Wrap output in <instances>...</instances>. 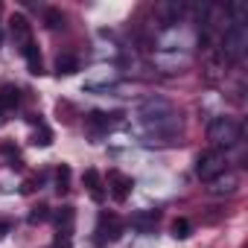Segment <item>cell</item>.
<instances>
[{
	"label": "cell",
	"mask_w": 248,
	"mask_h": 248,
	"mask_svg": "<svg viewBox=\"0 0 248 248\" xmlns=\"http://www.w3.org/2000/svg\"><path fill=\"white\" fill-rule=\"evenodd\" d=\"M140 123L149 129V132H155V135H164V138H170V135H175L178 132V126H181V117H178V111L172 108V102L170 99H164V96H149V99H143V105H140Z\"/></svg>",
	"instance_id": "6da1fadb"
},
{
	"label": "cell",
	"mask_w": 248,
	"mask_h": 248,
	"mask_svg": "<svg viewBox=\"0 0 248 248\" xmlns=\"http://www.w3.org/2000/svg\"><path fill=\"white\" fill-rule=\"evenodd\" d=\"M207 138L213 140L216 149H228V146H236L239 138H242V129H239V123L233 117H213L210 120V126H207Z\"/></svg>",
	"instance_id": "7a4b0ae2"
},
{
	"label": "cell",
	"mask_w": 248,
	"mask_h": 248,
	"mask_svg": "<svg viewBox=\"0 0 248 248\" xmlns=\"http://www.w3.org/2000/svg\"><path fill=\"white\" fill-rule=\"evenodd\" d=\"M225 170H228V161H225L222 149H207V152H202L196 158V175L202 181H207V184L216 181L219 175H225Z\"/></svg>",
	"instance_id": "3957f363"
},
{
	"label": "cell",
	"mask_w": 248,
	"mask_h": 248,
	"mask_svg": "<svg viewBox=\"0 0 248 248\" xmlns=\"http://www.w3.org/2000/svg\"><path fill=\"white\" fill-rule=\"evenodd\" d=\"M245 47H248V27L245 24H228L225 35H222V53L231 62H239L245 56Z\"/></svg>",
	"instance_id": "277c9868"
},
{
	"label": "cell",
	"mask_w": 248,
	"mask_h": 248,
	"mask_svg": "<svg viewBox=\"0 0 248 248\" xmlns=\"http://www.w3.org/2000/svg\"><path fill=\"white\" fill-rule=\"evenodd\" d=\"M123 236V219L114 213H99L96 219V242H117Z\"/></svg>",
	"instance_id": "5b68a950"
},
{
	"label": "cell",
	"mask_w": 248,
	"mask_h": 248,
	"mask_svg": "<svg viewBox=\"0 0 248 248\" xmlns=\"http://www.w3.org/2000/svg\"><path fill=\"white\" fill-rule=\"evenodd\" d=\"M132 187H135L132 175L120 172V170H111V172H108V193H111L114 202H126L129 193H132Z\"/></svg>",
	"instance_id": "8992f818"
},
{
	"label": "cell",
	"mask_w": 248,
	"mask_h": 248,
	"mask_svg": "<svg viewBox=\"0 0 248 248\" xmlns=\"http://www.w3.org/2000/svg\"><path fill=\"white\" fill-rule=\"evenodd\" d=\"M9 27H12V41L24 50V47L32 41V27H30V21H27L24 15H12V18H9Z\"/></svg>",
	"instance_id": "52a82bcc"
},
{
	"label": "cell",
	"mask_w": 248,
	"mask_h": 248,
	"mask_svg": "<svg viewBox=\"0 0 248 248\" xmlns=\"http://www.w3.org/2000/svg\"><path fill=\"white\" fill-rule=\"evenodd\" d=\"M53 216V222H56V231L62 233V236H73V222H76V210L70 207V204H64V207H59L56 213H50Z\"/></svg>",
	"instance_id": "ba28073f"
},
{
	"label": "cell",
	"mask_w": 248,
	"mask_h": 248,
	"mask_svg": "<svg viewBox=\"0 0 248 248\" xmlns=\"http://www.w3.org/2000/svg\"><path fill=\"white\" fill-rule=\"evenodd\" d=\"M85 129H88L91 138H102V135L111 129V120H108V114H102V111H91V114L85 117Z\"/></svg>",
	"instance_id": "9c48e42d"
},
{
	"label": "cell",
	"mask_w": 248,
	"mask_h": 248,
	"mask_svg": "<svg viewBox=\"0 0 248 248\" xmlns=\"http://www.w3.org/2000/svg\"><path fill=\"white\" fill-rule=\"evenodd\" d=\"M158 219H161V213H158V210H140V213H135V216H132V228H135V231H140V233H152V231H155V225H158Z\"/></svg>",
	"instance_id": "30bf717a"
},
{
	"label": "cell",
	"mask_w": 248,
	"mask_h": 248,
	"mask_svg": "<svg viewBox=\"0 0 248 248\" xmlns=\"http://www.w3.org/2000/svg\"><path fill=\"white\" fill-rule=\"evenodd\" d=\"M82 181H85V187H88V193H91L93 202H105V187H102V178H99L96 170H85Z\"/></svg>",
	"instance_id": "8fae6325"
},
{
	"label": "cell",
	"mask_w": 248,
	"mask_h": 248,
	"mask_svg": "<svg viewBox=\"0 0 248 248\" xmlns=\"http://www.w3.org/2000/svg\"><path fill=\"white\" fill-rule=\"evenodd\" d=\"M24 59H27V67H30L32 76H41L44 73V62H41V53H38V44L35 41H30L24 47Z\"/></svg>",
	"instance_id": "7c38bea8"
},
{
	"label": "cell",
	"mask_w": 248,
	"mask_h": 248,
	"mask_svg": "<svg viewBox=\"0 0 248 248\" xmlns=\"http://www.w3.org/2000/svg\"><path fill=\"white\" fill-rule=\"evenodd\" d=\"M210 184H213V187H210V193H213V196H231V193L236 190V184H239V181H236V175H231V172H228V175H219V178H216V181H210Z\"/></svg>",
	"instance_id": "4fadbf2b"
},
{
	"label": "cell",
	"mask_w": 248,
	"mask_h": 248,
	"mask_svg": "<svg viewBox=\"0 0 248 248\" xmlns=\"http://www.w3.org/2000/svg\"><path fill=\"white\" fill-rule=\"evenodd\" d=\"M18 102H21V93H18L15 85H0V108H3V111H12Z\"/></svg>",
	"instance_id": "5bb4252c"
},
{
	"label": "cell",
	"mask_w": 248,
	"mask_h": 248,
	"mask_svg": "<svg viewBox=\"0 0 248 248\" xmlns=\"http://www.w3.org/2000/svg\"><path fill=\"white\" fill-rule=\"evenodd\" d=\"M76 70H79V59H76V56L64 53V56L56 59V73H59V76H73Z\"/></svg>",
	"instance_id": "9a60e30c"
},
{
	"label": "cell",
	"mask_w": 248,
	"mask_h": 248,
	"mask_svg": "<svg viewBox=\"0 0 248 248\" xmlns=\"http://www.w3.org/2000/svg\"><path fill=\"white\" fill-rule=\"evenodd\" d=\"M44 24H47V30H64V12L56 9V6H50L44 12Z\"/></svg>",
	"instance_id": "2e32d148"
},
{
	"label": "cell",
	"mask_w": 248,
	"mask_h": 248,
	"mask_svg": "<svg viewBox=\"0 0 248 248\" xmlns=\"http://www.w3.org/2000/svg\"><path fill=\"white\" fill-rule=\"evenodd\" d=\"M67 190H70V167L62 164V167L56 170V193L62 196V193H67Z\"/></svg>",
	"instance_id": "e0dca14e"
},
{
	"label": "cell",
	"mask_w": 248,
	"mask_h": 248,
	"mask_svg": "<svg viewBox=\"0 0 248 248\" xmlns=\"http://www.w3.org/2000/svg\"><path fill=\"white\" fill-rule=\"evenodd\" d=\"M161 12H164V21H167V27H172V24H178V21H181V15H184V6H181V3H167Z\"/></svg>",
	"instance_id": "ac0fdd59"
},
{
	"label": "cell",
	"mask_w": 248,
	"mask_h": 248,
	"mask_svg": "<svg viewBox=\"0 0 248 248\" xmlns=\"http://www.w3.org/2000/svg\"><path fill=\"white\" fill-rule=\"evenodd\" d=\"M47 219H50V207H47V204H35V207L30 210V216H27L30 225H41V222H47Z\"/></svg>",
	"instance_id": "d6986e66"
},
{
	"label": "cell",
	"mask_w": 248,
	"mask_h": 248,
	"mask_svg": "<svg viewBox=\"0 0 248 248\" xmlns=\"http://www.w3.org/2000/svg\"><path fill=\"white\" fill-rule=\"evenodd\" d=\"M53 143V132L44 126V123H38V132L32 135V146H50Z\"/></svg>",
	"instance_id": "ffe728a7"
},
{
	"label": "cell",
	"mask_w": 248,
	"mask_h": 248,
	"mask_svg": "<svg viewBox=\"0 0 248 248\" xmlns=\"http://www.w3.org/2000/svg\"><path fill=\"white\" fill-rule=\"evenodd\" d=\"M190 233H193L190 219H175V222H172V236H175V239H187Z\"/></svg>",
	"instance_id": "44dd1931"
},
{
	"label": "cell",
	"mask_w": 248,
	"mask_h": 248,
	"mask_svg": "<svg viewBox=\"0 0 248 248\" xmlns=\"http://www.w3.org/2000/svg\"><path fill=\"white\" fill-rule=\"evenodd\" d=\"M53 248H73V239H70V236H62V233H56Z\"/></svg>",
	"instance_id": "7402d4cb"
},
{
	"label": "cell",
	"mask_w": 248,
	"mask_h": 248,
	"mask_svg": "<svg viewBox=\"0 0 248 248\" xmlns=\"http://www.w3.org/2000/svg\"><path fill=\"white\" fill-rule=\"evenodd\" d=\"M0 155H15V158H18V152H15V146H12V143H6V140H3V143H0Z\"/></svg>",
	"instance_id": "603a6c76"
},
{
	"label": "cell",
	"mask_w": 248,
	"mask_h": 248,
	"mask_svg": "<svg viewBox=\"0 0 248 248\" xmlns=\"http://www.w3.org/2000/svg\"><path fill=\"white\" fill-rule=\"evenodd\" d=\"M32 190H35V178H30V181L24 184V193H32Z\"/></svg>",
	"instance_id": "cb8c5ba5"
},
{
	"label": "cell",
	"mask_w": 248,
	"mask_h": 248,
	"mask_svg": "<svg viewBox=\"0 0 248 248\" xmlns=\"http://www.w3.org/2000/svg\"><path fill=\"white\" fill-rule=\"evenodd\" d=\"M9 233V222H0V239H3Z\"/></svg>",
	"instance_id": "d4e9b609"
},
{
	"label": "cell",
	"mask_w": 248,
	"mask_h": 248,
	"mask_svg": "<svg viewBox=\"0 0 248 248\" xmlns=\"http://www.w3.org/2000/svg\"><path fill=\"white\" fill-rule=\"evenodd\" d=\"M3 114H6V111H3V108H0V123H3Z\"/></svg>",
	"instance_id": "484cf974"
},
{
	"label": "cell",
	"mask_w": 248,
	"mask_h": 248,
	"mask_svg": "<svg viewBox=\"0 0 248 248\" xmlns=\"http://www.w3.org/2000/svg\"><path fill=\"white\" fill-rule=\"evenodd\" d=\"M0 44H3V32H0Z\"/></svg>",
	"instance_id": "4316f807"
}]
</instances>
